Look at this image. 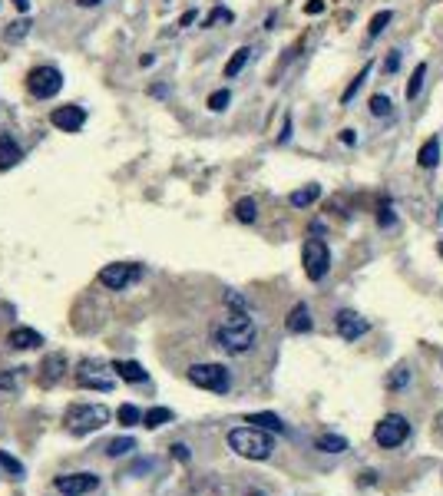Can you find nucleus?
<instances>
[{"label":"nucleus","instance_id":"f257e3e1","mask_svg":"<svg viewBox=\"0 0 443 496\" xmlns=\"http://www.w3.org/2000/svg\"><path fill=\"white\" fill-rule=\"evenodd\" d=\"M255 337H258V331H255V321L249 318V311L228 314L225 321L212 331L216 347H222V351H228V354H245V351L255 345Z\"/></svg>","mask_w":443,"mask_h":496},{"label":"nucleus","instance_id":"f03ea898","mask_svg":"<svg viewBox=\"0 0 443 496\" xmlns=\"http://www.w3.org/2000/svg\"><path fill=\"white\" fill-rule=\"evenodd\" d=\"M228 447L238 453V457H249V460H268L271 450H275V440L268 437V430L261 427H235L228 430Z\"/></svg>","mask_w":443,"mask_h":496},{"label":"nucleus","instance_id":"7ed1b4c3","mask_svg":"<svg viewBox=\"0 0 443 496\" xmlns=\"http://www.w3.org/2000/svg\"><path fill=\"white\" fill-rule=\"evenodd\" d=\"M109 423V410L103 404H70L66 410V430L73 437H87Z\"/></svg>","mask_w":443,"mask_h":496},{"label":"nucleus","instance_id":"20e7f679","mask_svg":"<svg viewBox=\"0 0 443 496\" xmlns=\"http://www.w3.org/2000/svg\"><path fill=\"white\" fill-rule=\"evenodd\" d=\"M96 278L109 292H126V288H132L142 278V265H136V261H113L106 268H99Z\"/></svg>","mask_w":443,"mask_h":496},{"label":"nucleus","instance_id":"39448f33","mask_svg":"<svg viewBox=\"0 0 443 496\" xmlns=\"http://www.w3.org/2000/svg\"><path fill=\"white\" fill-rule=\"evenodd\" d=\"M189 380L195 388L212 390V394H228V388H232V374L222 364H192L189 367Z\"/></svg>","mask_w":443,"mask_h":496},{"label":"nucleus","instance_id":"423d86ee","mask_svg":"<svg viewBox=\"0 0 443 496\" xmlns=\"http://www.w3.org/2000/svg\"><path fill=\"white\" fill-rule=\"evenodd\" d=\"M27 89H30L37 99H54L60 89H63V73L56 66L44 63V66H33L30 76H27Z\"/></svg>","mask_w":443,"mask_h":496},{"label":"nucleus","instance_id":"0eeeda50","mask_svg":"<svg viewBox=\"0 0 443 496\" xmlns=\"http://www.w3.org/2000/svg\"><path fill=\"white\" fill-rule=\"evenodd\" d=\"M76 384L89 390H113L116 388V371L113 364H103V361H83L80 371H76Z\"/></svg>","mask_w":443,"mask_h":496},{"label":"nucleus","instance_id":"6e6552de","mask_svg":"<svg viewBox=\"0 0 443 496\" xmlns=\"http://www.w3.org/2000/svg\"><path fill=\"white\" fill-rule=\"evenodd\" d=\"M301 265H304V275L311 281H321L327 275V268H331V252H327V245L321 238H308V242H304Z\"/></svg>","mask_w":443,"mask_h":496},{"label":"nucleus","instance_id":"1a4fd4ad","mask_svg":"<svg viewBox=\"0 0 443 496\" xmlns=\"http://www.w3.org/2000/svg\"><path fill=\"white\" fill-rule=\"evenodd\" d=\"M407 437H411V423H407V417H400V414H387V417L374 427V440H378V447H384V450L400 447Z\"/></svg>","mask_w":443,"mask_h":496},{"label":"nucleus","instance_id":"9d476101","mask_svg":"<svg viewBox=\"0 0 443 496\" xmlns=\"http://www.w3.org/2000/svg\"><path fill=\"white\" fill-rule=\"evenodd\" d=\"M50 123H54L56 130H63V132H80V130H83V123H87V109L76 106V103L56 106L54 113H50Z\"/></svg>","mask_w":443,"mask_h":496},{"label":"nucleus","instance_id":"9b49d317","mask_svg":"<svg viewBox=\"0 0 443 496\" xmlns=\"http://www.w3.org/2000/svg\"><path fill=\"white\" fill-rule=\"evenodd\" d=\"M54 486L60 490L63 496H83V493H93L99 486V476L96 473H70V476H56Z\"/></svg>","mask_w":443,"mask_h":496},{"label":"nucleus","instance_id":"f8f14e48","mask_svg":"<svg viewBox=\"0 0 443 496\" xmlns=\"http://www.w3.org/2000/svg\"><path fill=\"white\" fill-rule=\"evenodd\" d=\"M335 324H337V335L344 337V341H357L361 335H368V328L370 324L361 318L357 311H351V308H344V311H337V318H335Z\"/></svg>","mask_w":443,"mask_h":496},{"label":"nucleus","instance_id":"ddd939ff","mask_svg":"<svg viewBox=\"0 0 443 496\" xmlns=\"http://www.w3.org/2000/svg\"><path fill=\"white\" fill-rule=\"evenodd\" d=\"M7 345H11L13 351H30V347L44 345V335L33 331V328H13L11 335H7Z\"/></svg>","mask_w":443,"mask_h":496},{"label":"nucleus","instance_id":"4468645a","mask_svg":"<svg viewBox=\"0 0 443 496\" xmlns=\"http://www.w3.org/2000/svg\"><path fill=\"white\" fill-rule=\"evenodd\" d=\"M285 328L292 331V335H308L314 328V321H311V311H308V304H294L292 311H288V321H285Z\"/></svg>","mask_w":443,"mask_h":496},{"label":"nucleus","instance_id":"2eb2a0df","mask_svg":"<svg viewBox=\"0 0 443 496\" xmlns=\"http://www.w3.org/2000/svg\"><path fill=\"white\" fill-rule=\"evenodd\" d=\"M63 367H66V357L63 354H46V361H44V374H40V384L44 388H54L56 380L63 378Z\"/></svg>","mask_w":443,"mask_h":496},{"label":"nucleus","instance_id":"dca6fc26","mask_svg":"<svg viewBox=\"0 0 443 496\" xmlns=\"http://www.w3.org/2000/svg\"><path fill=\"white\" fill-rule=\"evenodd\" d=\"M417 162H420V169H437L440 166V136H430L423 142L420 152H417Z\"/></svg>","mask_w":443,"mask_h":496},{"label":"nucleus","instance_id":"f3484780","mask_svg":"<svg viewBox=\"0 0 443 496\" xmlns=\"http://www.w3.org/2000/svg\"><path fill=\"white\" fill-rule=\"evenodd\" d=\"M20 159H23V149L17 146V140L0 136V169H11V166H17Z\"/></svg>","mask_w":443,"mask_h":496},{"label":"nucleus","instance_id":"a211bd4d","mask_svg":"<svg viewBox=\"0 0 443 496\" xmlns=\"http://www.w3.org/2000/svg\"><path fill=\"white\" fill-rule=\"evenodd\" d=\"M113 371H116V378L126 380V384H142V380H146V371H142V364H136V361H116Z\"/></svg>","mask_w":443,"mask_h":496},{"label":"nucleus","instance_id":"6ab92c4d","mask_svg":"<svg viewBox=\"0 0 443 496\" xmlns=\"http://www.w3.org/2000/svg\"><path fill=\"white\" fill-rule=\"evenodd\" d=\"M245 423H251V427H261V430H268V433H285V423H281L278 414H249V417H245Z\"/></svg>","mask_w":443,"mask_h":496},{"label":"nucleus","instance_id":"aec40b11","mask_svg":"<svg viewBox=\"0 0 443 496\" xmlns=\"http://www.w3.org/2000/svg\"><path fill=\"white\" fill-rule=\"evenodd\" d=\"M321 199V185H304V189H298V192H292L288 195V202L294 205V209H304V205H311V202H318Z\"/></svg>","mask_w":443,"mask_h":496},{"label":"nucleus","instance_id":"412c9836","mask_svg":"<svg viewBox=\"0 0 443 496\" xmlns=\"http://www.w3.org/2000/svg\"><path fill=\"white\" fill-rule=\"evenodd\" d=\"M169 421H173V410L169 407H152L142 414V427H149V430H156V427H163Z\"/></svg>","mask_w":443,"mask_h":496},{"label":"nucleus","instance_id":"4be33fe9","mask_svg":"<svg viewBox=\"0 0 443 496\" xmlns=\"http://www.w3.org/2000/svg\"><path fill=\"white\" fill-rule=\"evenodd\" d=\"M249 60H251V50H249V46H238L235 54H232V60H228V63H225V76H228V80L242 73Z\"/></svg>","mask_w":443,"mask_h":496},{"label":"nucleus","instance_id":"5701e85b","mask_svg":"<svg viewBox=\"0 0 443 496\" xmlns=\"http://www.w3.org/2000/svg\"><path fill=\"white\" fill-rule=\"evenodd\" d=\"M321 453H344L347 450V440L344 437H337V433H325V437H318V443H314Z\"/></svg>","mask_w":443,"mask_h":496},{"label":"nucleus","instance_id":"b1692460","mask_svg":"<svg viewBox=\"0 0 443 496\" xmlns=\"http://www.w3.org/2000/svg\"><path fill=\"white\" fill-rule=\"evenodd\" d=\"M235 218H238V222H245V225L255 222V218H258V202H255V199H238V202H235Z\"/></svg>","mask_w":443,"mask_h":496},{"label":"nucleus","instance_id":"393cba45","mask_svg":"<svg viewBox=\"0 0 443 496\" xmlns=\"http://www.w3.org/2000/svg\"><path fill=\"white\" fill-rule=\"evenodd\" d=\"M423 76H427V63H417V70H413V76H411V83H407V99H411V103L420 97Z\"/></svg>","mask_w":443,"mask_h":496},{"label":"nucleus","instance_id":"a878e982","mask_svg":"<svg viewBox=\"0 0 443 496\" xmlns=\"http://www.w3.org/2000/svg\"><path fill=\"white\" fill-rule=\"evenodd\" d=\"M130 450H136V440H132V437H116V440L106 443V453H109V457H126Z\"/></svg>","mask_w":443,"mask_h":496},{"label":"nucleus","instance_id":"bb28decb","mask_svg":"<svg viewBox=\"0 0 443 496\" xmlns=\"http://www.w3.org/2000/svg\"><path fill=\"white\" fill-rule=\"evenodd\" d=\"M390 20H394V13H390V11H378L374 17H370V23H368V37H380Z\"/></svg>","mask_w":443,"mask_h":496},{"label":"nucleus","instance_id":"cd10ccee","mask_svg":"<svg viewBox=\"0 0 443 496\" xmlns=\"http://www.w3.org/2000/svg\"><path fill=\"white\" fill-rule=\"evenodd\" d=\"M119 423H126V427H136V423H142V410L132 407V404H123V407L116 410Z\"/></svg>","mask_w":443,"mask_h":496},{"label":"nucleus","instance_id":"c85d7f7f","mask_svg":"<svg viewBox=\"0 0 443 496\" xmlns=\"http://www.w3.org/2000/svg\"><path fill=\"white\" fill-rule=\"evenodd\" d=\"M368 76H370V63H364V66H361V73H357L354 80H351V87L344 89V97H341V103H351V99H354V93H357V89L364 87V80H368Z\"/></svg>","mask_w":443,"mask_h":496},{"label":"nucleus","instance_id":"c756f323","mask_svg":"<svg viewBox=\"0 0 443 496\" xmlns=\"http://www.w3.org/2000/svg\"><path fill=\"white\" fill-rule=\"evenodd\" d=\"M228 103H232V93H228V89H216V93L208 97V109H212V113H222Z\"/></svg>","mask_w":443,"mask_h":496},{"label":"nucleus","instance_id":"7c9ffc66","mask_svg":"<svg viewBox=\"0 0 443 496\" xmlns=\"http://www.w3.org/2000/svg\"><path fill=\"white\" fill-rule=\"evenodd\" d=\"M390 97H384V93H378V97H370V113L374 116H390Z\"/></svg>","mask_w":443,"mask_h":496},{"label":"nucleus","instance_id":"2f4dec72","mask_svg":"<svg viewBox=\"0 0 443 496\" xmlns=\"http://www.w3.org/2000/svg\"><path fill=\"white\" fill-rule=\"evenodd\" d=\"M0 466H4L7 473H13V476H17V480H20V476H23V464H20V460H13L11 453H4V450H0Z\"/></svg>","mask_w":443,"mask_h":496},{"label":"nucleus","instance_id":"473e14b6","mask_svg":"<svg viewBox=\"0 0 443 496\" xmlns=\"http://www.w3.org/2000/svg\"><path fill=\"white\" fill-rule=\"evenodd\" d=\"M27 30H30V20L23 17V20H17L11 30H7V40H23V37H27Z\"/></svg>","mask_w":443,"mask_h":496},{"label":"nucleus","instance_id":"72a5a7b5","mask_svg":"<svg viewBox=\"0 0 443 496\" xmlns=\"http://www.w3.org/2000/svg\"><path fill=\"white\" fill-rule=\"evenodd\" d=\"M218 20H232V11H225V7H216V11L206 17V23H202V27H212V23H218Z\"/></svg>","mask_w":443,"mask_h":496},{"label":"nucleus","instance_id":"f704fd0d","mask_svg":"<svg viewBox=\"0 0 443 496\" xmlns=\"http://www.w3.org/2000/svg\"><path fill=\"white\" fill-rule=\"evenodd\" d=\"M173 457H175V460H182V464H189V457H192V453H189L185 443H173Z\"/></svg>","mask_w":443,"mask_h":496},{"label":"nucleus","instance_id":"c9c22d12","mask_svg":"<svg viewBox=\"0 0 443 496\" xmlns=\"http://www.w3.org/2000/svg\"><path fill=\"white\" fill-rule=\"evenodd\" d=\"M407 378H411V374H407V367H397V374L390 378V388H404V384H407Z\"/></svg>","mask_w":443,"mask_h":496},{"label":"nucleus","instance_id":"e433bc0d","mask_svg":"<svg viewBox=\"0 0 443 496\" xmlns=\"http://www.w3.org/2000/svg\"><path fill=\"white\" fill-rule=\"evenodd\" d=\"M397 66H400V54L394 50V54H390L387 60H384V70H387V73H397Z\"/></svg>","mask_w":443,"mask_h":496},{"label":"nucleus","instance_id":"4c0bfd02","mask_svg":"<svg viewBox=\"0 0 443 496\" xmlns=\"http://www.w3.org/2000/svg\"><path fill=\"white\" fill-rule=\"evenodd\" d=\"M378 222H380V225H390V222H394V212H390V205H380Z\"/></svg>","mask_w":443,"mask_h":496},{"label":"nucleus","instance_id":"58836bf2","mask_svg":"<svg viewBox=\"0 0 443 496\" xmlns=\"http://www.w3.org/2000/svg\"><path fill=\"white\" fill-rule=\"evenodd\" d=\"M304 13H325V0H308V4H304Z\"/></svg>","mask_w":443,"mask_h":496},{"label":"nucleus","instance_id":"ea45409f","mask_svg":"<svg viewBox=\"0 0 443 496\" xmlns=\"http://www.w3.org/2000/svg\"><path fill=\"white\" fill-rule=\"evenodd\" d=\"M0 388H4V390L17 388V374H0Z\"/></svg>","mask_w":443,"mask_h":496},{"label":"nucleus","instance_id":"a19ab883","mask_svg":"<svg viewBox=\"0 0 443 496\" xmlns=\"http://www.w3.org/2000/svg\"><path fill=\"white\" fill-rule=\"evenodd\" d=\"M292 140V116L285 119V126H281V136H278V142H288Z\"/></svg>","mask_w":443,"mask_h":496},{"label":"nucleus","instance_id":"79ce46f5","mask_svg":"<svg viewBox=\"0 0 443 496\" xmlns=\"http://www.w3.org/2000/svg\"><path fill=\"white\" fill-rule=\"evenodd\" d=\"M341 142H344V146H354V130H344V132H341Z\"/></svg>","mask_w":443,"mask_h":496},{"label":"nucleus","instance_id":"37998d69","mask_svg":"<svg viewBox=\"0 0 443 496\" xmlns=\"http://www.w3.org/2000/svg\"><path fill=\"white\" fill-rule=\"evenodd\" d=\"M195 20V11H189V13H185V17H182V20H179V27H189V23H192Z\"/></svg>","mask_w":443,"mask_h":496},{"label":"nucleus","instance_id":"c03bdc74","mask_svg":"<svg viewBox=\"0 0 443 496\" xmlns=\"http://www.w3.org/2000/svg\"><path fill=\"white\" fill-rule=\"evenodd\" d=\"M80 7H96V4H103V0H76Z\"/></svg>","mask_w":443,"mask_h":496},{"label":"nucleus","instance_id":"a18cd8bd","mask_svg":"<svg viewBox=\"0 0 443 496\" xmlns=\"http://www.w3.org/2000/svg\"><path fill=\"white\" fill-rule=\"evenodd\" d=\"M13 4H17V7H20L23 13H27V7H30V0H13Z\"/></svg>","mask_w":443,"mask_h":496},{"label":"nucleus","instance_id":"49530a36","mask_svg":"<svg viewBox=\"0 0 443 496\" xmlns=\"http://www.w3.org/2000/svg\"><path fill=\"white\" fill-rule=\"evenodd\" d=\"M437 252H440V255H443V242H440V245H437Z\"/></svg>","mask_w":443,"mask_h":496}]
</instances>
